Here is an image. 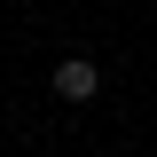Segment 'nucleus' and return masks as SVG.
Instances as JSON below:
<instances>
[{"label": "nucleus", "mask_w": 157, "mask_h": 157, "mask_svg": "<svg viewBox=\"0 0 157 157\" xmlns=\"http://www.w3.org/2000/svg\"><path fill=\"white\" fill-rule=\"evenodd\" d=\"M47 86H55L63 102H94V94H102V71H94L86 55H63L55 71H47Z\"/></svg>", "instance_id": "nucleus-1"}]
</instances>
